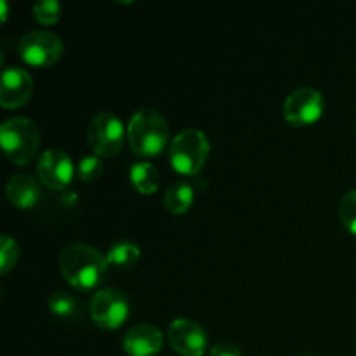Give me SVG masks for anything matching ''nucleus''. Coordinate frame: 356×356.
Here are the masks:
<instances>
[{
    "instance_id": "obj_7",
    "label": "nucleus",
    "mask_w": 356,
    "mask_h": 356,
    "mask_svg": "<svg viewBox=\"0 0 356 356\" xmlns=\"http://www.w3.org/2000/svg\"><path fill=\"white\" fill-rule=\"evenodd\" d=\"M90 318L101 329H117L131 312V302L125 292L115 287L99 289L94 292L89 305Z\"/></svg>"
},
{
    "instance_id": "obj_18",
    "label": "nucleus",
    "mask_w": 356,
    "mask_h": 356,
    "mask_svg": "<svg viewBox=\"0 0 356 356\" xmlns=\"http://www.w3.org/2000/svg\"><path fill=\"white\" fill-rule=\"evenodd\" d=\"M19 257V245L10 235L0 236V273H7Z\"/></svg>"
},
{
    "instance_id": "obj_17",
    "label": "nucleus",
    "mask_w": 356,
    "mask_h": 356,
    "mask_svg": "<svg viewBox=\"0 0 356 356\" xmlns=\"http://www.w3.org/2000/svg\"><path fill=\"white\" fill-rule=\"evenodd\" d=\"M49 308L59 318H72L79 309L75 296L70 294L65 289H58L49 296Z\"/></svg>"
},
{
    "instance_id": "obj_3",
    "label": "nucleus",
    "mask_w": 356,
    "mask_h": 356,
    "mask_svg": "<svg viewBox=\"0 0 356 356\" xmlns=\"http://www.w3.org/2000/svg\"><path fill=\"white\" fill-rule=\"evenodd\" d=\"M0 145L16 165H26L40 146V129L28 117H10L0 125Z\"/></svg>"
},
{
    "instance_id": "obj_21",
    "label": "nucleus",
    "mask_w": 356,
    "mask_h": 356,
    "mask_svg": "<svg viewBox=\"0 0 356 356\" xmlns=\"http://www.w3.org/2000/svg\"><path fill=\"white\" fill-rule=\"evenodd\" d=\"M76 170H79V177L83 183H92L103 174V162L97 155H86L80 159Z\"/></svg>"
},
{
    "instance_id": "obj_24",
    "label": "nucleus",
    "mask_w": 356,
    "mask_h": 356,
    "mask_svg": "<svg viewBox=\"0 0 356 356\" xmlns=\"http://www.w3.org/2000/svg\"><path fill=\"white\" fill-rule=\"evenodd\" d=\"M302 356H316V355H302Z\"/></svg>"
},
{
    "instance_id": "obj_19",
    "label": "nucleus",
    "mask_w": 356,
    "mask_h": 356,
    "mask_svg": "<svg viewBox=\"0 0 356 356\" xmlns=\"http://www.w3.org/2000/svg\"><path fill=\"white\" fill-rule=\"evenodd\" d=\"M33 16L42 24H54L61 16V3L58 0H38L33 6Z\"/></svg>"
},
{
    "instance_id": "obj_2",
    "label": "nucleus",
    "mask_w": 356,
    "mask_h": 356,
    "mask_svg": "<svg viewBox=\"0 0 356 356\" xmlns=\"http://www.w3.org/2000/svg\"><path fill=\"white\" fill-rule=\"evenodd\" d=\"M169 124L153 108H139L127 125L129 146L138 156H155L163 152L169 141Z\"/></svg>"
},
{
    "instance_id": "obj_15",
    "label": "nucleus",
    "mask_w": 356,
    "mask_h": 356,
    "mask_svg": "<svg viewBox=\"0 0 356 356\" xmlns=\"http://www.w3.org/2000/svg\"><path fill=\"white\" fill-rule=\"evenodd\" d=\"M129 177H131L132 186L143 195H149L159 190L160 181H162L159 169L146 160L132 163L129 169Z\"/></svg>"
},
{
    "instance_id": "obj_4",
    "label": "nucleus",
    "mask_w": 356,
    "mask_h": 356,
    "mask_svg": "<svg viewBox=\"0 0 356 356\" xmlns=\"http://www.w3.org/2000/svg\"><path fill=\"white\" fill-rule=\"evenodd\" d=\"M211 153V143L200 129L188 127L177 132L169 143V162L179 174L200 172Z\"/></svg>"
},
{
    "instance_id": "obj_23",
    "label": "nucleus",
    "mask_w": 356,
    "mask_h": 356,
    "mask_svg": "<svg viewBox=\"0 0 356 356\" xmlns=\"http://www.w3.org/2000/svg\"><path fill=\"white\" fill-rule=\"evenodd\" d=\"M0 17H2V21L7 19V16H9V3H7V0H0Z\"/></svg>"
},
{
    "instance_id": "obj_5",
    "label": "nucleus",
    "mask_w": 356,
    "mask_h": 356,
    "mask_svg": "<svg viewBox=\"0 0 356 356\" xmlns=\"http://www.w3.org/2000/svg\"><path fill=\"white\" fill-rule=\"evenodd\" d=\"M124 124L111 111H99L87 125V141L97 156H115L124 146Z\"/></svg>"
},
{
    "instance_id": "obj_12",
    "label": "nucleus",
    "mask_w": 356,
    "mask_h": 356,
    "mask_svg": "<svg viewBox=\"0 0 356 356\" xmlns=\"http://www.w3.org/2000/svg\"><path fill=\"white\" fill-rule=\"evenodd\" d=\"M162 346V330L152 323H136L122 337V348L129 356H155Z\"/></svg>"
},
{
    "instance_id": "obj_11",
    "label": "nucleus",
    "mask_w": 356,
    "mask_h": 356,
    "mask_svg": "<svg viewBox=\"0 0 356 356\" xmlns=\"http://www.w3.org/2000/svg\"><path fill=\"white\" fill-rule=\"evenodd\" d=\"M33 94V79L21 66H7L0 76V104L3 108H17Z\"/></svg>"
},
{
    "instance_id": "obj_13",
    "label": "nucleus",
    "mask_w": 356,
    "mask_h": 356,
    "mask_svg": "<svg viewBox=\"0 0 356 356\" xmlns=\"http://www.w3.org/2000/svg\"><path fill=\"white\" fill-rule=\"evenodd\" d=\"M7 198L17 209H31L40 200V184L31 174L19 172L10 176L6 186Z\"/></svg>"
},
{
    "instance_id": "obj_20",
    "label": "nucleus",
    "mask_w": 356,
    "mask_h": 356,
    "mask_svg": "<svg viewBox=\"0 0 356 356\" xmlns=\"http://www.w3.org/2000/svg\"><path fill=\"white\" fill-rule=\"evenodd\" d=\"M339 216L343 225L356 235V190H350L343 195L339 202Z\"/></svg>"
},
{
    "instance_id": "obj_14",
    "label": "nucleus",
    "mask_w": 356,
    "mask_h": 356,
    "mask_svg": "<svg viewBox=\"0 0 356 356\" xmlns=\"http://www.w3.org/2000/svg\"><path fill=\"white\" fill-rule=\"evenodd\" d=\"M195 200V191L188 181L176 179L167 186L163 193V205L172 214H184Z\"/></svg>"
},
{
    "instance_id": "obj_16",
    "label": "nucleus",
    "mask_w": 356,
    "mask_h": 356,
    "mask_svg": "<svg viewBox=\"0 0 356 356\" xmlns=\"http://www.w3.org/2000/svg\"><path fill=\"white\" fill-rule=\"evenodd\" d=\"M139 257H141V249L132 240H117L106 250L108 264L113 268H120V270H129V268L136 266Z\"/></svg>"
},
{
    "instance_id": "obj_22",
    "label": "nucleus",
    "mask_w": 356,
    "mask_h": 356,
    "mask_svg": "<svg viewBox=\"0 0 356 356\" xmlns=\"http://www.w3.org/2000/svg\"><path fill=\"white\" fill-rule=\"evenodd\" d=\"M211 356H243V355L236 344L228 343V341H222V343L214 344V346L211 348Z\"/></svg>"
},
{
    "instance_id": "obj_1",
    "label": "nucleus",
    "mask_w": 356,
    "mask_h": 356,
    "mask_svg": "<svg viewBox=\"0 0 356 356\" xmlns=\"http://www.w3.org/2000/svg\"><path fill=\"white\" fill-rule=\"evenodd\" d=\"M106 254L97 247L82 242H72L59 254V270L72 287L79 291H92L103 284L108 273Z\"/></svg>"
},
{
    "instance_id": "obj_6",
    "label": "nucleus",
    "mask_w": 356,
    "mask_h": 356,
    "mask_svg": "<svg viewBox=\"0 0 356 356\" xmlns=\"http://www.w3.org/2000/svg\"><path fill=\"white\" fill-rule=\"evenodd\" d=\"M21 59L31 66H51L63 56L65 45L59 35L49 30H31L17 44Z\"/></svg>"
},
{
    "instance_id": "obj_9",
    "label": "nucleus",
    "mask_w": 356,
    "mask_h": 356,
    "mask_svg": "<svg viewBox=\"0 0 356 356\" xmlns=\"http://www.w3.org/2000/svg\"><path fill=\"white\" fill-rule=\"evenodd\" d=\"M75 174L73 160L65 149L47 148L37 160V176L42 184L51 190H63L68 186Z\"/></svg>"
},
{
    "instance_id": "obj_10",
    "label": "nucleus",
    "mask_w": 356,
    "mask_h": 356,
    "mask_svg": "<svg viewBox=\"0 0 356 356\" xmlns=\"http://www.w3.org/2000/svg\"><path fill=\"white\" fill-rule=\"evenodd\" d=\"M170 348L181 356H202L207 351V332L200 323L190 318H176L167 329Z\"/></svg>"
},
{
    "instance_id": "obj_8",
    "label": "nucleus",
    "mask_w": 356,
    "mask_h": 356,
    "mask_svg": "<svg viewBox=\"0 0 356 356\" xmlns=\"http://www.w3.org/2000/svg\"><path fill=\"white\" fill-rule=\"evenodd\" d=\"M323 94L315 87H298L292 90L284 103V117L294 127L312 125L323 113Z\"/></svg>"
}]
</instances>
